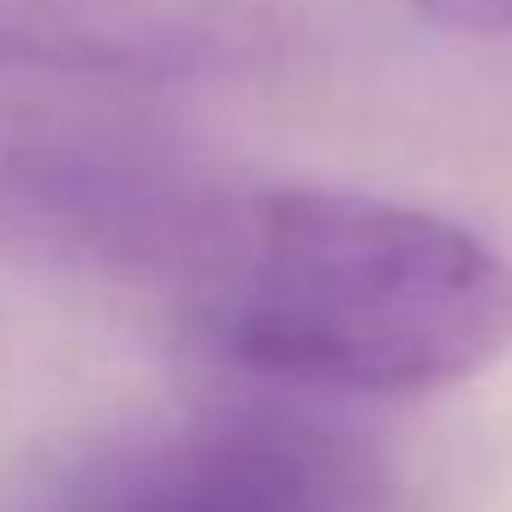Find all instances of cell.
<instances>
[{"instance_id": "cell-1", "label": "cell", "mask_w": 512, "mask_h": 512, "mask_svg": "<svg viewBox=\"0 0 512 512\" xmlns=\"http://www.w3.org/2000/svg\"><path fill=\"white\" fill-rule=\"evenodd\" d=\"M149 268L203 346L310 393H441L512 352L507 256L370 191L191 185Z\"/></svg>"}, {"instance_id": "cell-2", "label": "cell", "mask_w": 512, "mask_h": 512, "mask_svg": "<svg viewBox=\"0 0 512 512\" xmlns=\"http://www.w3.org/2000/svg\"><path fill=\"white\" fill-rule=\"evenodd\" d=\"M18 512H387V477L334 423L239 405L90 441Z\"/></svg>"}, {"instance_id": "cell-3", "label": "cell", "mask_w": 512, "mask_h": 512, "mask_svg": "<svg viewBox=\"0 0 512 512\" xmlns=\"http://www.w3.org/2000/svg\"><path fill=\"white\" fill-rule=\"evenodd\" d=\"M286 48L280 0H0V66L66 78H227Z\"/></svg>"}, {"instance_id": "cell-4", "label": "cell", "mask_w": 512, "mask_h": 512, "mask_svg": "<svg viewBox=\"0 0 512 512\" xmlns=\"http://www.w3.org/2000/svg\"><path fill=\"white\" fill-rule=\"evenodd\" d=\"M411 12L453 36H512V0H411Z\"/></svg>"}]
</instances>
